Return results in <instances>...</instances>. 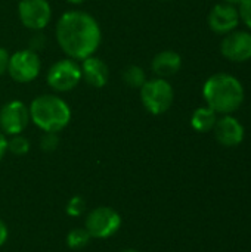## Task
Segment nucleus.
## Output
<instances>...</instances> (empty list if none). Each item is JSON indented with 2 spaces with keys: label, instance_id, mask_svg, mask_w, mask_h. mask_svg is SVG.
I'll return each mask as SVG.
<instances>
[{
  "label": "nucleus",
  "instance_id": "nucleus-1",
  "mask_svg": "<svg viewBox=\"0 0 251 252\" xmlns=\"http://www.w3.org/2000/svg\"><path fill=\"white\" fill-rule=\"evenodd\" d=\"M61 50L74 61H83L99 49L102 30L93 15L84 10H67L55 27Z\"/></svg>",
  "mask_w": 251,
  "mask_h": 252
},
{
  "label": "nucleus",
  "instance_id": "nucleus-2",
  "mask_svg": "<svg viewBox=\"0 0 251 252\" xmlns=\"http://www.w3.org/2000/svg\"><path fill=\"white\" fill-rule=\"evenodd\" d=\"M203 97L216 114L231 115L244 102V87L241 81L225 72L209 77L203 86Z\"/></svg>",
  "mask_w": 251,
  "mask_h": 252
},
{
  "label": "nucleus",
  "instance_id": "nucleus-3",
  "mask_svg": "<svg viewBox=\"0 0 251 252\" xmlns=\"http://www.w3.org/2000/svg\"><path fill=\"white\" fill-rule=\"evenodd\" d=\"M28 109L31 121L44 133H59L71 121L70 105L56 94L37 96Z\"/></svg>",
  "mask_w": 251,
  "mask_h": 252
},
{
  "label": "nucleus",
  "instance_id": "nucleus-4",
  "mask_svg": "<svg viewBox=\"0 0 251 252\" xmlns=\"http://www.w3.org/2000/svg\"><path fill=\"white\" fill-rule=\"evenodd\" d=\"M139 96L143 108L152 115L167 112L175 100V89L166 78H151L139 89Z\"/></svg>",
  "mask_w": 251,
  "mask_h": 252
},
{
  "label": "nucleus",
  "instance_id": "nucleus-5",
  "mask_svg": "<svg viewBox=\"0 0 251 252\" xmlns=\"http://www.w3.org/2000/svg\"><path fill=\"white\" fill-rule=\"evenodd\" d=\"M47 86L58 93H67L75 89L81 81V69L78 61L71 58L59 59L49 68L46 74Z\"/></svg>",
  "mask_w": 251,
  "mask_h": 252
},
{
  "label": "nucleus",
  "instance_id": "nucleus-6",
  "mask_svg": "<svg viewBox=\"0 0 251 252\" xmlns=\"http://www.w3.org/2000/svg\"><path fill=\"white\" fill-rule=\"evenodd\" d=\"M41 71V61L38 55L31 49H22L9 56L7 74L21 84L34 81Z\"/></svg>",
  "mask_w": 251,
  "mask_h": 252
},
{
  "label": "nucleus",
  "instance_id": "nucleus-7",
  "mask_svg": "<svg viewBox=\"0 0 251 252\" xmlns=\"http://www.w3.org/2000/svg\"><path fill=\"white\" fill-rule=\"evenodd\" d=\"M121 226L120 214L109 207H99L89 213L86 219V230L92 238L105 239L118 232Z\"/></svg>",
  "mask_w": 251,
  "mask_h": 252
},
{
  "label": "nucleus",
  "instance_id": "nucleus-8",
  "mask_svg": "<svg viewBox=\"0 0 251 252\" xmlns=\"http://www.w3.org/2000/svg\"><path fill=\"white\" fill-rule=\"evenodd\" d=\"M18 16L25 28L40 31L50 22L52 6L47 0H19Z\"/></svg>",
  "mask_w": 251,
  "mask_h": 252
},
{
  "label": "nucleus",
  "instance_id": "nucleus-9",
  "mask_svg": "<svg viewBox=\"0 0 251 252\" xmlns=\"http://www.w3.org/2000/svg\"><path fill=\"white\" fill-rule=\"evenodd\" d=\"M30 121V109L22 100H10L0 109V131L7 136L21 134Z\"/></svg>",
  "mask_w": 251,
  "mask_h": 252
},
{
  "label": "nucleus",
  "instance_id": "nucleus-10",
  "mask_svg": "<svg viewBox=\"0 0 251 252\" xmlns=\"http://www.w3.org/2000/svg\"><path fill=\"white\" fill-rule=\"evenodd\" d=\"M220 53L231 62H247L251 59V32L232 31L220 43Z\"/></svg>",
  "mask_w": 251,
  "mask_h": 252
},
{
  "label": "nucleus",
  "instance_id": "nucleus-11",
  "mask_svg": "<svg viewBox=\"0 0 251 252\" xmlns=\"http://www.w3.org/2000/svg\"><path fill=\"white\" fill-rule=\"evenodd\" d=\"M207 22L213 32L226 35L232 32L240 24L238 9L229 3H219L210 10Z\"/></svg>",
  "mask_w": 251,
  "mask_h": 252
},
{
  "label": "nucleus",
  "instance_id": "nucleus-12",
  "mask_svg": "<svg viewBox=\"0 0 251 252\" xmlns=\"http://www.w3.org/2000/svg\"><path fill=\"white\" fill-rule=\"evenodd\" d=\"M213 131L216 140L226 148L238 146L244 140V127L232 115H223L222 118H217Z\"/></svg>",
  "mask_w": 251,
  "mask_h": 252
},
{
  "label": "nucleus",
  "instance_id": "nucleus-13",
  "mask_svg": "<svg viewBox=\"0 0 251 252\" xmlns=\"http://www.w3.org/2000/svg\"><path fill=\"white\" fill-rule=\"evenodd\" d=\"M81 80L93 89H102L107 86L109 78V68L108 65L98 56L92 55L81 61Z\"/></svg>",
  "mask_w": 251,
  "mask_h": 252
},
{
  "label": "nucleus",
  "instance_id": "nucleus-14",
  "mask_svg": "<svg viewBox=\"0 0 251 252\" xmlns=\"http://www.w3.org/2000/svg\"><path fill=\"white\" fill-rule=\"evenodd\" d=\"M182 68V58L175 50H161L151 61L152 72L160 78H169Z\"/></svg>",
  "mask_w": 251,
  "mask_h": 252
},
{
  "label": "nucleus",
  "instance_id": "nucleus-15",
  "mask_svg": "<svg viewBox=\"0 0 251 252\" xmlns=\"http://www.w3.org/2000/svg\"><path fill=\"white\" fill-rule=\"evenodd\" d=\"M217 121V114L210 109L209 106L197 108L191 117V126L198 133H207L215 128V124Z\"/></svg>",
  "mask_w": 251,
  "mask_h": 252
},
{
  "label": "nucleus",
  "instance_id": "nucleus-16",
  "mask_svg": "<svg viewBox=\"0 0 251 252\" xmlns=\"http://www.w3.org/2000/svg\"><path fill=\"white\" fill-rule=\"evenodd\" d=\"M146 80H148L146 74H145L143 68H141L139 65H129L123 71V81L127 87L141 89Z\"/></svg>",
  "mask_w": 251,
  "mask_h": 252
},
{
  "label": "nucleus",
  "instance_id": "nucleus-17",
  "mask_svg": "<svg viewBox=\"0 0 251 252\" xmlns=\"http://www.w3.org/2000/svg\"><path fill=\"white\" fill-rule=\"evenodd\" d=\"M90 238L92 236L89 235V232L86 229H74L67 236V245L71 250H81L89 244Z\"/></svg>",
  "mask_w": 251,
  "mask_h": 252
},
{
  "label": "nucleus",
  "instance_id": "nucleus-18",
  "mask_svg": "<svg viewBox=\"0 0 251 252\" xmlns=\"http://www.w3.org/2000/svg\"><path fill=\"white\" fill-rule=\"evenodd\" d=\"M7 151L18 157L25 155L30 151V140L21 134L10 136V139H7Z\"/></svg>",
  "mask_w": 251,
  "mask_h": 252
},
{
  "label": "nucleus",
  "instance_id": "nucleus-19",
  "mask_svg": "<svg viewBox=\"0 0 251 252\" xmlns=\"http://www.w3.org/2000/svg\"><path fill=\"white\" fill-rule=\"evenodd\" d=\"M86 210V201L81 196H74L67 204V214L71 217H80L83 216Z\"/></svg>",
  "mask_w": 251,
  "mask_h": 252
},
{
  "label": "nucleus",
  "instance_id": "nucleus-20",
  "mask_svg": "<svg viewBox=\"0 0 251 252\" xmlns=\"http://www.w3.org/2000/svg\"><path fill=\"white\" fill-rule=\"evenodd\" d=\"M59 145V137H58V133H44L41 140H40V146L43 151L46 152H52L58 148Z\"/></svg>",
  "mask_w": 251,
  "mask_h": 252
},
{
  "label": "nucleus",
  "instance_id": "nucleus-21",
  "mask_svg": "<svg viewBox=\"0 0 251 252\" xmlns=\"http://www.w3.org/2000/svg\"><path fill=\"white\" fill-rule=\"evenodd\" d=\"M238 13H240V19L251 30V0H243L240 3Z\"/></svg>",
  "mask_w": 251,
  "mask_h": 252
},
{
  "label": "nucleus",
  "instance_id": "nucleus-22",
  "mask_svg": "<svg viewBox=\"0 0 251 252\" xmlns=\"http://www.w3.org/2000/svg\"><path fill=\"white\" fill-rule=\"evenodd\" d=\"M9 52L4 47H0V77L7 72V65H9Z\"/></svg>",
  "mask_w": 251,
  "mask_h": 252
},
{
  "label": "nucleus",
  "instance_id": "nucleus-23",
  "mask_svg": "<svg viewBox=\"0 0 251 252\" xmlns=\"http://www.w3.org/2000/svg\"><path fill=\"white\" fill-rule=\"evenodd\" d=\"M6 152H7V139H6V134L0 131V161L3 159Z\"/></svg>",
  "mask_w": 251,
  "mask_h": 252
},
{
  "label": "nucleus",
  "instance_id": "nucleus-24",
  "mask_svg": "<svg viewBox=\"0 0 251 252\" xmlns=\"http://www.w3.org/2000/svg\"><path fill=\"white\" fill-rule=\"evenodd\" d=\"M6 239H7V227H6V224L0 220V247L6 242Z\"/></svg>",
  "mask_w": 251,
  "mask_h": 252
},
{
  "label": "nucleus",
  "instance_id": "nucleus-25",
  "mask_svg": "<svg viewBox=\"0 0 251 252\" xmlns=\"http://www.w3.org/2000/svg\"><path fill=\"white\" fill-rule=\"evenodd\" d=\"M67 3H70V4H80V3H83L84 0H65Z\"/></svg>",
  "mask_w": 251,
  "mask_h": 252
},
{
  "label": "nucleus",
  "instance_id": "nucleus-26",
  "mask_svg": "<svg viewBox=\"0 0 251 252\" xmlns=\"http://www.w3.org/2000/svg\"><path fill=\"white\" fill-rule=\"evenodd\" d=\"M241 1H243V0H225V3H229V4H234V6H235V4H240Z\"/></svg>",
  "mask_w": 251,
  "mask_h": 252
},
{
  "label": "nucleus",
  "instance_id": "nucleus-27",
  "mask_svg": "<svg viewBox=\"0 0 251 252\" xmlns=\"http://www.w3.org/2000/svg\"><path fill=\"white\" fill-rule=\"evenodd\" d=\"M123 252H139V251H136V250H126V251H123Z\"/></svg>",
  "mask_w": 251,
  "mask_h": 252
}]
</instances>
